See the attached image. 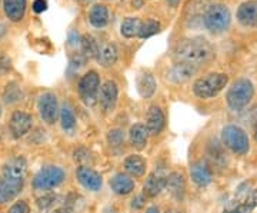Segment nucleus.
Instances as JSON below:
<instances>
[{
	"instance_id": "nucleus-1",
	"label": "nucleus",
	"mask_w": 257,
	"mask_h": 213,
	"mask_svg": "<svg viewBox=\"0 0 257 213\" xmlns=\"http://www.w3.org/2000/svg\"><path fill=\"white\" fill-rule=\"evenodd\" d=\"M214 56V49L209 40L203 37L184 39L175 49V59L182 63H189L193 66L207 63Z\"/></svg>"
},
{
	"instance_id": "nucleus-2",
	"label": "nucleus",
	"mask_w": 257,
	"mask_h": 213,
	"mask_svg": "<svg viewBox=\"0 0 257 213\" xmlns=\"http://www.w3.org/2000/svg\"><path fill=\"white\" fill-rule=\"evenodd\" d=\"M229 83V76L224 73H209L197 79L193 84V93L199 99H211L217 96Z\"/></svg>"
},
{
	"instance_id": "nucleus-3",
	"label": "nucleus",
	"mask_w": 257,
	"mask_h": 213,
	"mask_svg": "<svg viewBox=\"0 0 257 213\" xmlns=\"http://www.w3.org/2000/svg\"><path fill=\"white\" fill-rule=\"evenodd\" d=\"M254 96V86L248 79H239L229 87L226 93V102L231 111L244 109Z\"/></svg>"
},
{
	"instance_id": "nucleus-4",
	"label": "nucleus",
	"mask_w": 257,
	"mask_h": 213,
	"mask_svg": "<svg viewBox=\"0 0 257 213\" xmlns=\"http://www.w3.org/2000/svg\"><path fill=\"white\" fill-rule=\"evenodd\" d=\"M203 23H204L206 29L214 35H220L223 32H226L231 23V13H230L229 8L226 5H220V3L211 5L204 13Z\"/></svg>"
},
{
	"instance_id": "nucleus-5",
	"label": "nucleus",
	"mask_w": 257,
	"mask_h": 213,
	"mask_svg": "<svg viewBox=\"0 0 257 213\" xmlns=\"http://www.w3.org/2000/svg\"><path fill=\"white\" fill-rule=\"evenodd\" d=\"M221 140L223 145L236 155H244L250 149L246 132L236 125H229L221 130Z\"/></svg>"
},
{
	"instance_id": "nucleus-6",
	"label": "nucleus",
	"mask_w": 257,
	"mask_h": 213,
	"mask_svg": "<svg viewBox=\"0 0 257 213\" xmlns=\"http://www.w3.org/2000/svg\"><path fill=\"white\" fill-rule=\"evenodd\" d=\"M66 177V173L59 166L42 167L33 179V187L36 190H50L59 185H62Z\"/></svg>"
},
{
	"instance_id": "nucleus-7",
	"label": "nucleus",
	"mask_w": 257,
	"mask_h": 213,
	"mask_svg": "<svg viewBox=\"0 0 257 213\" xmlns=\"http://www.w3.org/2000/svg\"><path fill=\"white\" fill-rule=\"evenodd\" d=\"M99 90H100V77L97 72L90 70L82 76L79 82V94L82 100L87 106H93L99 99Z\"/></svg>"
},
{
	"instance_id": "nucleus-8",
	"label": "nucleus",
	"mask_w": 257,
	"mask_h": 213,
	"mask_svg": "<svg viewBox=\"0 0 257 213\" xmlns=\"http://www.w3.org/2000/svg\"><path fill=\"white\" fill-rule=\"evenodd\" d=\"M37 109H39L40 118L43 119V122H46L47 125H53L57 119V115H59V103H57V97L55 93H43L39 97Z\"/></svg>"
},
{
	"instance_id": "nucleus-9",
	"label": "nucleus",
	"mask_w": 257,
	"mask_h": 213,
	"mask_svg": "<svg viewBox=\"0 0 257 213\" xmlns=\"http://www.w3.org/2000/svg\"><path fill=\"white\" fill-rule=\"evenodd\" d=\"M33 125V119L32 116L26 113V112H15L12 115L9 122V129L13 135V138H23L29 130L32 129Z\"/></svg>"
},
{
	"instance_id": "nucleus-10",
	"label": "nucleus",
	"mask_w": 257,
	"mask_h": 213,
	"mask_svg": "<svg viewBox=\"0 0 257 213\" xmlns=\"http://www.w3.org/2000/svg\"><path fill=\"white\" fill-rule=\"evenodd\" d=\"M117 97H119V89L117 84L113 80H107L106 83L101 84L100 90H99V102H100L101 108L104 112H111L116 108L117 103Z\"/></svg>"
},
{
	"instance_id": "nucleus-11",
	"label": "nucleus",
	"mask_w": 257,
	"mask_h": 213,
	"mask_svg": "<svg viewBox=\"0 0 257 213\" xmlns=\"http://www.w3.org/2000/svg\"><path fill=\"white\" fill-rule=\"evenodd\" d=\"M196 73H197V66L177 62L176 65H173L169 69V72H167V80H170L172 83L180 84L187 82V80H190Z\"/></svg>"
},
{
	"instance_id": "nucleus-12",
	"label": "nucleus",
	"mask_w": 257,
	"mask_h": 213,
	"mask_svg": "<svg viewBox=\"0 0 257 213\" xmlns=\"http://www.w3.org/2000/svg\"><path fill=\"white\" fill-rule=\"evenodd\" d=\"M25 180H15L8 177H0V204L15 200L23 189Z\"/></svg>"
},
{
	"instance_id": "nucleus-13",
	"label": "nucleus",
	"mask_w": 257,
	"mask_h": 213,
	"mask_svg": "<svg viewBox=\"0 0 257 213\" xmlns=\"http://www.w3.org/2000/svg\"><path fill=\"white\" fill-rule=\"evenodd\" d=\"M76 176H77V180L80 182V185L83 187H86L87 190L97 192V190L101 189L103 179H101V176L96 170H93L90 167L80 166L77 169V172H76Z\"/></svg>"
},
{
	"instance_id": "nucleus-14",
	"label": "nucleus",
	"mask_w": 257,
	"mask_h": 213,
	"mask_svg": "<svg viewBox=\"0 0 257 213\" xmlns=\"http://www.w3.org/2000/svg\"><path fill=\"white\" fill-rule=\"evenodd\" d=\"M237 20L244 28H257V0H248L240 5Z\"/></svg>"
},
{
	"instance_id": "nucleus-15",
	"label": "nucleus",
	"mask_w": 257,
	"mask_h": 213,
	"mask_svg": "<svg viewBox=\"0 0 257 213\" xmlns=\"http://www.w3.org/2000/svg\"><path fill=\"white\" fill-rule=\"evenodd\" d=\"M28 172V163L23 158H13L3 166L2 177H8V179H15V180H25Z\"/></svg>"
},
{
	"instance_id": "nucleus-16",
	"label": "nucleus",
	"mask_w": 257,
	"mask_h": 213,
	"mask_svg": "<svg viewBox=\"0 0 257 213\" xmlns=\"http://www.w3.org/2000/svg\"><path fill=\"white\" fill-rule=\"evenodd\" d=\"M165 128V115L159 106H150L147 112L146 129L149 135H159Z\"/></svg>"
},
{
	"instance_id": "nucleus-17",
	"label": "nucleus",
	"mask_w": 257,
	"mask_h": 213,
	"mask_svg": "<svg viewBox=\"0 0 257 213\" xmlns=\"http://www.w3.org/2000/svg\"><path fill=\"white\" fill-rule=\"evenodd\" d=\"M166 187V177L162 173H152L147 177L146 183L143 186V195L146 197H156L157 195L162 193Z\"/></svg>"
},
{
	"instance_id": "nucleus-18",
	"label": "nucleus",
	"mask_w": 257,
	"mask_h": 213,
	"mask_svg": "<svg viewBox=\"0 0 257 213\" xmlns=\"http://www.w3.org/2000/svg\"><path fill=\"white\" fill-rule=\"evenodd\" d=\"M99 65L103 66V67H110L113 66L117 59H119V50L114 43H104L99 46V52H97V56H96Z\"/></svg>"
},
{
	"instance_id": "nucleus-19",
	"label": "nucleus",
	"mask_w": 257,
	"mask_h": 213,
	"mask_svg": "<svg viewBox=\"0 0 257 213\" xmlns=\"http://www.w3.org/2000/svg\"><path fill=\"white\" fill-rule=\"evenodd\" d=\"M110 187L116 195L126 196L135 190V180L124 173H117L110 180Z\"/></svg>"
},
{
	"instance_id": "nucleus-20",
	"label": "nucleus",
	"mask_w": 257,
	"mask_h": 213,
	"mask_svg": "<svg viewBox=\"0 0 257 213\" xmlns=\"http://www.w3.org/2000/svg\"><path fill=\"white\" fill-rule=\"evenodd\" d=\"M3 8L12 22H20L26 12V0H3Z\"/></svg>"
},
{
	"instance_id": "nucleus-21",
	"label": "nucleus",
	"mask_w": 257,
	"mask_h": 213,
	"mask_svg": "<svg viewBox=\"0 0 257 213\" xmlns=\"http://www.w3.org/2000/svg\"><path fill=\"white\" fill-rule=\"evenodd\" d=\"M166 187L167 190L172 193V196H175L177 199H182L186 190V180L184 176L179 172H173L169 176L166 177Z\"/></svg>"
},
{
	"instance_id": "nucleus-22",
	"label": "nucleus",
	"mask_w": 257,
	"mask_h": 213,
	"mask_svg": "<svg viewBox=\"0 0 257 213\" xmlns=\"http://www.w3.org/2000/svg\"><path fill=\"white\" fill-rule=\"evenodd\" d=\"M130 145L138 150L146 148L147 139H149V132L146 129V125L142 123H136L135 126H132L130 129Z\"/></svg>"
},
{
	"instance_id": "nucleus-23",
	"label": "nucleus",
	"mask_w": 257,
	"mask_h": 213,
	"mask_svg": "<svg viewBox=\"0 0 257 213\" xmlns=\"http://www.w3.org/2000/svg\"><path fill=\"white\" fill-rule=\"evenodd\" d=\"M190 176L197 186H206L211 182L210 169L204 162H197L193 165L190 169Z\"/></svg>"
},
{
	"instance_id": "nucleus-24",
	"label": "nucleus",
	"mask_w": 257,
	"mask_h": 213,
	"mask_svg": "<svg viewBox=\"0 0 257 213\" xmlns=\"http://www.w3.org/2000/svg\"><path fill=\"white\" fill-rule=\"evenodd\" d=\"M156 79L152 73H142L138 77V92L142 97L149 99L156 92Z\"/></svg>"
},
{
	"instance_id": "nucleus-25",
	"label": "nucleus",
	"mask_w": 257,
	"mask_h": 213,
	"mask_svg": "<svg viewBox=\"0 0 257 213\" xmlns=\"http://www.w3.org/2000/svg\"><path fill=\"white\" fill-rule=\"evenodd\" d=\"M89 22L94 28H104L109 23V9L104 5H94L89 12Z\"/></svg>"
},
{
	"instance_id": "nucleus-26",
	"label": "nucleus",
	"mask_w": 257,
	"mask_h": 213,
	"mask_svg": "<svg viewBox=\"0 0 257 213\" xmlns=\"http://www.w3.org/2000/svg\"><path fill=\"white\" fill-rule=\"evenodd\" d=\"M124 169L128 175L135 177H140L146 172V160L140 155H130L124 160Z\"/></svg>"
},
{
	"instance_id": "nucleus-27",
	"label": "nucleus",
	"mask_w": 257,
	"mask_h": 213,
	"mask_svg": "<svg viewBox=\"0 0 257 213\" xmlns=\"http://www.w3.org/2000/svg\"><path fill=\"white\" fill-rule=\"evenodd\" d=\"M142 20L138 18H126L123 20L121 26H120V33L121 36L127 37V39H133V37H139L140 29H142Z\"/></svg>"
},
{
	"instance_id": "nucleus-28",
	"label": "nucleus",
	"mask_w": 257,
	"mask_h": 213,
	"mask_svg": "<svg viewBox=\"0 0 257 213\" xmlns=\"http://www.w3.org/2000/svg\"><path fill=\"white\" fill-rule=\"evenodd\" d=\"M80 45H82V50L84 57L93 59V57L97 56V52H99V43H97V40L93 36H90V35H84V36L80 39Z\"/></svg>"
},
{
	"instance_id": "nucleus-29",
	"label": "nucleus",
	"mask_w": 257,
	"mask_h": 213,
	"mask_svg": "<svg viewBox=\"0 0 257 213\" xmlns=\"http://www.w3.org/2000/svg\"><path fill=\"white\" fill-rule=\"evenodd\" d=\"M60 122H62V128L66 132H72L76 128V116L70 106L64 104L60 111Z\"/></svg>"
},
{
	"instance_id": "nucleus-30",
	"label": "nucleus",
	"mask_w": 257,
	"mask_h": 213,
	"mask_svg": "<svg viewBox=\"0 0 257 213\" xmlns=\"http://www.w3.org/2000/svg\"><path fill=\"white\" fill-rule=\"evenodd\" d=\"M160 28L162 26H160V23L157 20H153V19L146 20V22L142 23V29H140L139 37L140 39H147V37L155 36V35H157L160 32Z\"/></svg>"
},
{
	"instance_id": "nucleus-31",
	"label": "nucleus",
	"mask_w": 257,
	"mask_h": 213,
	"mask_svg": "<svg viewBox=\"0 0 257 213\" xmlns=\"http://www.w3.org/2000/svg\"><path fill=\"white\" fill-rule=\"evenodd\" d=\"M22 97V90L16 83H10L6 86V90L3 93V99L6 103H15L20 100Z\"/></svg>"
},
{
	"instance_id": "nucleus-32",
	"label": "nucleus",
	"mask_w": 257,
	"mask_h": 213,
	"mask_svg": "<svg viewBox=\"0 0 257 213\" xmlns=\"http://www.w3.org/2000/svg\"><path fill=\"white\" fill-rule=\"evenodd\" d=\"M256 206V197H250L248 200H246L244 203L239 204L237 207L231 209V210H226L224 213H250L253 210V207Z\"/></svg>"
},
{
	"instance_id": "nucleus-33",
	"label": "nucleus",
	"mask_w": 257,
	"mask_h": 213,
	"mask_svg": "<svg viewBox=\"0 0 257 213\" xmlns=\"http://www.w3.org/2000/svg\"><path fill=\"white\" fill-rule=\"evenodd\" d=\"M107 140L110 143V146H121L124 143V133L119 129H113L109 132Z\"/></svg>"
},
{
	"instance_id": "nucleus-34",
	"label": "nucleus",
	"mask_w": 257,
	"mask_h": 213,
	"mask_svg": "<svg viewBox=\"0 0 257 213\" xmlns=\"http://www.w3.org/2000/svg\"><path fill=\"white\" fill-rule=\"evenodd\" d=\"M9 213H30V207L25 200H20L10 207Z\"/></svg>"
},
{
	"instance_id": "nucleus-35",
	"label": "nucleus",
	"mask_w": 257,
	"mask_h": 213,
	"mask_svg": "<svg viewBox=\"0 0 257 213\" xmlns=\"http://www.w3.org/2000/svg\"><path fill=\"white\" fill-rule=\"evenodd\" d=\"M56 200V196L53 195H47L43 196V197H39L37 199V204H39V207L40 209H47V207H50L53 202Z\"/></svg>"
},
{
	"instance_id": "nucleus-36",
	"label": "nucleus",
	"mask_w": 257,
	"mask_h": 213,
	"mask_svg": "<svg viewBox=\"0 0 257 213\" xmlns=\"http://www.w3.org/2000/svg\"><path fill=\"white\" fill-rule=\"evenodd\" d=\"M47 9L46 0H35L33 2V12L35 13H43Z\"/></svg>"
},
{
	"instance_id": "nucleus-37",
	"label": "nucleus",
	"mask_w": 257,
	"mask_h": 213,
	"mask_svg": "<svg viewBox=\"0 0 257 213\" xmlns=\"http://www.w3.org/2000/svg\"><path fill=\"white\" fill-rule=\"evenodd\" d=\"M84 63V59H83L82 56H76L72 59V62H70V69H74V70H79L80 67Z\"/></svg>"
},
{
	"instance_id": "nucleus-38",
	"label": "nucleus",
	"mask_w": 257,
	"mask_h": 213,
	"mask_svg": "<svg viewBox=\"0 0 257 213\" xmlns=\"http://www.w3.org/2000/svg\"><path fill=\"white\" fill-rule=\"evenodd\" d=\"M145 195H140L138 196V197H135L133 199V203H132V207L133 209H142L143 206H145Z\"/></svg>"
},
{
	"instance_id": "nucleus-39",
	"label": "nucleus",
	"mask_w": 257,
	"mask_h": 213,
	"mask_svg": "<svg viewBox=\"0 0 257 213\" xmlns=\"http://www.w3.org/2000/svg\"><path fill=\"white\" fill-rule=\"evenodd\" d=\"M69 43H70L72 46H76V45L79 43V35L74 37V33H73V32H72V33L69 35Z\"/></svg>"
},
{
	"instance_id": "nucleus-40",
	"label": "nucleus",
	"mask_w": 257,
	"mask_h": 213,
	"mask_svg": "<svg viewBox=\"0 0 257 213\" xmlns=\"http://www.w3.org/2000/svg\"><path fill=\"white\" fill-rule=\"evenodd\" d=\"M253 130H254V138L257 140V108L254 111V116H253Z\"/></svg>"
},
{
	"instance_id": "nucleus-41",
	"label": "nucleus",
	"mask_w": 257,
	"mask_h": 213,
	"mask_svg": "<svg viewBox=\"0 0 257 213\" xmlns=\"http://www.w3.org/2000/svg\"><path fill=\"white\" fill-rule=\"evenodd\" d=\"M146 213H159V209L153 206V207H149V209L146 210Z\"/></svg>"
},
{
	"instance_id": "nucleus-42",
	"label": "nucleus",
	"mask_w": 257,
	"mask_h": 213,
	"mask_svg": "<svg viewBox=\"0 0 257 213\" xmlns=\"http://www.w3.org/2000/svg\"><path fill=\"white\" fill-rule=\"evenodd\" d=\"M167 3L172 5V6H177V5L180 3V0H167Z\"/></svg>"
},
{
	"instance_id": "nucleus-43",
	"label": "nucleus",
	"mask_w": 257,
	"mask_h": 213,
	"mask_svg": "<svg viewBox=\"0 0 257 213\" xmlns=\"http://www.w3.org/2000/svg\"><path fill=\"white\" fill-rule=\"evenodd\" d=\"M50 213H66L64 210H62V209H56V210H53V212Z\"/></svg>"
},
{
	"instance_id": "nucleus-44",
	"label": "nucleus",
	"mask_w": 257,
	"mask_h": 213,
	"mask_svg": "<svg viewBox=\"0 0 257 213\" xmlns=\"http://www.w3.org/2000/svg\"><path fill=\"white\" fill-rule=\"evenodd\" d=\"M166 213H183V212H179V210H167Z\"/></svg>"
},
{
	"instance_id": "nucleus-45",
	"label": "nucleus",
	"mask_w": 257,
	"mask_h": 213,
	"mask_svg": "<svg viewBox=\"0 0 257 213\" xmlns=\"http://www.w3.org/2000/svg\"><path fill=\"white\" fill-rule=\"evenodd\" d=\"M79 2H89V0H79Z\"/></svg>"
}]
</instances>
